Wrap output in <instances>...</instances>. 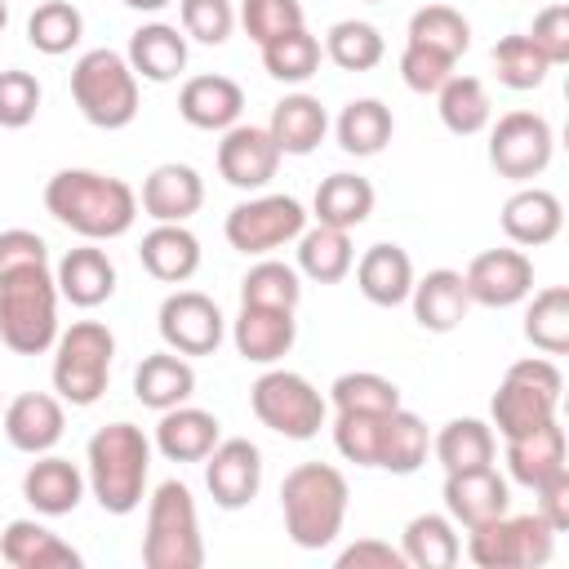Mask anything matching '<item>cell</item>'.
<instances>
[{"label":"cell","mask_w":569,"mask_h":569,"mask_svg":"<svg viewBox=\"0 0 569 569\" xmlns=\"http://www.w3.org/2000/svg\"><path fill=\"white\" fill-rule=\"evenodd\" d=\"M44 209L84 240H116L138 218V191L98 169H58L44 182Z\"/></svg>","instance_id":"6da1fadb"},{"label":"cell","mask_w":569,"mask_h":569,"mask_svg":"<svg viewBox=\"0 0 569 569\" xmlns=\"http://www.w3.org/2000/svg\"><path fill=\"white\" fill-rule=\"evenodd\" d=\"M151 440L133 422H107L84 445V485L107 516H129L147 498Z\"/></svg>","instance_id":"7a4b0ae2"},{"label":"cell","mask_w":569,"mask_h":569,"mask_svg":"<svg viewBox=\"0 0 569 569\" xmlns=\"http://www.w3.org/2000/svg\"><path fill=\"white\" fill-rule=\"evenodd\" d=\"M347 476L329 462H298L284 480H280V516H284V533L302 547V551H320L342 533L347 520Z\"/></svg>","instance_id":"3957f363"},{"label":"cell","mask_w":569,"mask_h":569,"mask_svg":"<svg viewBox=\"0 0 569 569\" xmlns=\"http://www.w3.org/2000/svg\"><path fill=\"white\" fill-rule=\"evenodd\" d=\"M0 342L18 356H44L58 342V284L49 262L0 271Z\"/></svg>","instance_id":"277c9868"},{"label":"cell","mask_w":569,"mask_h":569,"mask_svg":"<svg viewBox=\"0 0 569 569\" xmlns=\"http://www.w3.org/2000/svg\"><path fill=\"white\" fill-rule=\"evenodd\" d=\"M142 565L147 569H200L204 565V538H200L196 498H191V489L182 480H164L147 498Z\"/></svg>","instance_id":"5b68a950"},{"label":"cell","mask_w":569,"mask_h":569,"mask_svg":"<svg viewBox=\"0 0 569 569\" xmlns=\"http://www.w3.org/2000/svg\"><path fill=\"white\" fill-rule=\"evenodd\" d=\"M71 98L93 129H124L138 116V76L124 53L89 49L71 67Z\"/></svg>","instance_id":"8992f818"},{"label":"cell","mask_w":569,"mask_h":569,"mask_svg":"<svg viewBox=\"0 0 569 569\" xmlns=\"http://www.w3.org/2000/svg\"><path fill=\"white\" fill-rule=\"evenodd\" d=\"M111 360H116V333L98 320H76L71 329L58 333L53 342V391L62 405L89 409L102 400L111 382Z\"/></svg>","instance_id":"52a82bcc"},{"label":"cell","mask_w":569,"mask_h":569,"mask_svg":"<svg viewBox=\"0 0 569 569\" xmlns=\"http://www.w3.org/2000/svg\"><path fill=\"white\" fill-rule=\"evenodd\" d=\"M249 409L267 431H276L284 440H311V436H320V427L329 418L325 396L293 369H267L249 387Z\"/></svg>","instance_id":"ba28073f"},{"label":"cell","mask_w":569,"mask_h":569,"mask_svg":"<svg viewBox=\"0 0 569 569\" xmlns=\"http://www.w3.org/2000/svg\"><path fill=\"white\" fill-rule=\"evenodd\" d=\"M307 227V209L293 200V196H253V200H240L227 222H222V236L236 253H249V258H262L289 240H298Z\"/></svg>","instance_id":"9c48e42d"},{"label":"cell","mask_w":569,"mask_h":569,"mask_svg":"<svg viewBox=\"0 0 569 569\" xmlns=\"http://www.w3.org/2000/svg\"><path fill=\"white\" fill-rule=\"evenodd\" d=\"M551 151H556V133L538 111H507L489 129V164L511 182L538 178L551 164Z\"/></svg>","instance_id":"30bf717a"},{"label":"cell","mask_w":569,"mask_h":569,"mask_svg":"<svg viewBox=\"0 0 569 569\" xmlns=\"http://www.w3.org/2000/svg\"><path fill=\"white\" fill-rule=\"evenodd\" d=\"M160 338L169 351L178 356H213L227 338V320L218 311V302L200 289H173L160 302Z\"/></svg>","instance_id":"8fae6325"},{"label":"cell","mask_w":569,"mask_h":569,"mask_svg":"<svg viewBox=\"0 0 569 569\" xmlns=\"http://www.w3.org/2000/svg\"><path fill=\"white\" fill-rule=\"evenodd\" d=\"M204 489L222 511L249 507L258 498V489H262V453H258V445L244 440V436L218 440L209 449V458H204Z\"/></svg>","instance_id":"7c38bea8"},{"label":"cell","mask_w":569,"mask_h":569,"mask_svg":"<svg viewBox=\"0 0 569 569\" xmlns=\"http://www.w3.org/2000/svg\"><path fill=\"white\" fill-rule=\"evenodd\" d=\"M462 284L480 307H516L533 293V262L525 249H485L462 271Z\"/></svg>","instance_id":"4fadbf2b"},{"label":"cell","mask_w":569,"mask_h":569,"mask_svg":"<svg viewBox=\"0 0 569 569\" xmlns=\"http://www.w3.org/2000/svg\"><path fill=\"white\" fill-rule=\"evenodd\" d=\"M280 169V147L258 124H231L218 142V173L236 191H262Z\"/></svg>","instance_id":"5bb4252c"},{"label":"cell","mask_w":569,"mask_h":569,"mask_svg":"<svg viewBox=\"0 0 569 569\" xmlns=\"http://www.w3.org/2000/svg\"><path fill=\"white\" fill-rule=\"evenodd\" d=\"M511 507V489L507 480L489 467H471V471H445V516L462 529H476L485 520L507 516Z\"/></svg>","instance_id":"9a60e30c"},{"label":"cell","mask_w":569,"mask_h":569,"mask_svg":"<svg viewBox=\"0 0 569 569\" xmlns=\"http://www.w3.org/2000/svg\"><path fill=\"white\" fill-rule=\"evenodd\" d=\"M0 427H4V440L18 449V453H49L62 431H67V413H62V400L49 396V391H22L4 405L0 413Z\"/></svg>","instance_id":"2e32d148"},{"label":"cell","mask_w":569,"mask_h":569,"mask_svg":"<svg viewBox=\"0 0 569 569\" xmlns=\"http://www.w3.org/2000/svg\"><path fill=\"white\" fill-rule=\"evenodd\" d=\"M240 111H244V89L231 76H191L178 89V116L191 129L227 133L231 124H240Z\"/></svg>","instance_id":"e0dca14e"},{"label":"cell","mask_w":569,"mask_h":569,"mask_svg":"<svg viewBox=\"0 0 569 569\" xmlns=\"http://www.w3.org/2000/svg\"><path fill=\"white\" fill-rule=\"evenodd\" d=\"M53 284L71 307H102L116 293V262L107 258V249H98V240H84L80 249L62 253V262L53 267Z\"/></svg>","instance_id":"ac0fdd59"},{"label":"cell","mask_w":569,"mask_h":569,"mask_svg":"<svg viewBox=\"0 0 569 569\" xmlns=\"http://www.w3.org/2000/svg\"><path fill=\"white\" fill-rule=\"evenodd\" d=\"M138 204L156 222H187L204 204V178L191 164H178V160L156 164L142 178V200Z\"/></svg>","instance_id":"d6986e66"},{"label":"cell","mask_w":569,"mask_h":569,"mask_svg":"<svg viewBox=\"0 0 569 569\" xmlns=\"http://www.w3.org/2000/svg\"><path fill=\"white\" fill-rule=\"evenodd\" d=\"M293 338L298 320L280 307H240V316L231 320V342L249 365H276L280 356H289Z\"/></svg>","instance_id":"ffe728a7"},{"label":"cell","mask_w":569,"mask_h":569,"mask_svg":"<svg viewBox=\"0 0 569 569\" xmlns=\"http://www.w3.org/2000/svg\"><path fill=\"white\" fill-rule=\"evenodd\" d=\"M560 227H565V209H560V196L547 187H520L502 204V231L520 249L551 244L560 236Z\"/></svg>","instance_id":"44dd1931"},{"label":"cell","mask_w":569,"mask_h":569,"mask_svg":"<svg viewBox=\"0 0 569 569\" xmlns=\"http://www.w3.org/2000/svg\"><path fill=\"white\" fill-rule=\"evenodd\" d=\"M409 302H413V320H418L427 333H453V329L467 320V311H471L462 271H449V267H436V271H427L422 280H413Z\"/></svg>","instance_id":"7402d4cb"},{"label":"cell","mask_w":569,"mask_h":569,"mask_svg":"<svg viewBox=\"0 0 569 569\" xmlns=\"http://www.w3.org/2000/svg\"><path fill=\"white\" fill-rule=\"evenodd\" d=\"M565 467H569V445H565V427L556 418L507 440V471L525 489H538L542 480H551Z\"/></svg>","instance_id":"603a6c76"},{"label":"cell","mask_w":569,"mask_h":569,"mask_svg":"<svg viewBox=\"0 0 569 569\" xmlns=\"http://www.w3.org/2000/svg\"><path fill=\"white\" fill-rule=\"evenodd\" d=\"M22 498L40 516H71L84 498V471L71 458L58 453H36V462L22 476Z\"/></svg>","instance_id":"cb8c5ba5"},{"label":"cell","mask_w":569,"mask_h":569,"mask_svg":"<svg viewBox=\"0 0 569 569\" xmlns=\"http://www.w3.org/2000/svg\"><path fill=\"white\" fill-rule=\"evenodd\" d=\"M142 271L160 284H187L200 271V240L182 222H156L138 244Z\"/></svg>","instance_id":"d4e9b609"},{"label":"cell","mask_w":569,"mask_h":569,"mask_svg":"<svg viewBox=\"0 0 569 569\" xmlns=\"http://www.w3.org/2000/svg\"><path fill=\"white\" fill-rule=\"evenodd\" d=\"M0 556L13 569H80V551L40 520H9L0 529Z\"/></svg>","instance_id":"484cf974"},{"label":"cell","mask_w":569,"mask_h":569,"mask_svg":"<svg viewBox=\"0 0 569 569\" xmlns=\"http://www.w3.org/2000/svg\"><path fill=\"white\" fill-rule=\"evenodd\" d=\"M218 427H222V422H218L209 409L173 405V409H164L160 422H156V449H160L169 462H204L209 449L222 440Z\"/></svg>","instance_id":"4316f807"},{"label":"cell","mask_w":569,"mask_h":569,"mask_svg":"<svg viewBox=\"0 0 569 569\" xmlns=\"http://www.w3.org/2000/svg\"><path fill=\"white\" fill-rule=\"evenodd\" d=\"M356 267V284L360 293L373 302V307H400L409 302V289H413V258L400 249V244H369L360 253Z\"/></svg>","instance_id":"83f0119b"},{"label":"cell","mask_w":569,"mask_h":569,"mask_svg":"<svg viewBox=\"0 0 569 569\" xmlns=\"http://www.w3.org/2000/svg\"><path fill=\"white\" fill-rule=\"evenodd\" d=\"M556 405H560V396H551V391H542V387H533V382H525L516 373H502V382H498V391L489 400V413H493L498 436L511 440V436H525V431L551 422Z\"/></svg>","instance_id":"f1b7e54d"},{"label":"cell","mask_w":569,"mask_h":569,"mask_svg":"<svg viewBox=\"0 0 569 569\" xmlns=\"http://www.w3.org/2000/svg\"><path fill=\"white\" fill-rule=\"evenodd\" d=\"M133 76L151 80V84H169L187 71V36L169 22H147L129 36V49H124Z\"/></svg>","instance_id":"f546056e"},{"label":"cell","mask_w":569,"mask_h":569,"mask_svg":"<svg viewBox=\"0 0 569 569\" xmlns=\"http://www.w3.org/2000/svg\"><path fill=\"white\" fill-rule=\"evenodd\" d=\"M191 391H196V369H191L187 356H178L169 347L142 356V365L133 369V396L156 413H164L173 405H187Z\"/></svg>","instance_id":"4dcf8cb0"},{"label":"cell","mask_w":569,"mask_h":569,"mask_svg":"<svg viewBox=\"0 0 569 569\" xmlns=\"http://www.w3.org/2000/svg\"><path fill=\"white\" fill-rule=\"evenodd\" d=\"M267 133L280 147V156H311L325 142V133H329V116H325L320 98H311V93H284L271 107Z\"/></svg>","instance_id":"1f68e13d"},{"label":"cell","mask_w":569,"mask_h":569,"mask_svg":"<svg viewBox=\"0 0 569 569\" xmlns=\"http://www.w3.org/2000/svg\"><path fill=\"white\" fill-rule=\"evenodd\" d=\"M311 213L325 227L351 231L373 213V182L360 173H329V178H320V187L311 196Z\"/></svg>","instance_id":"d6a6232c"},{"label":"cell","mask_w":569,"mask_h":569,"mask_svg":"<svg viewBox=\"0 0 569 569\" xmlns=\"http://www.w3.org/2000/svg\"><path fill=\"white\" fill-rule=\"evenodd\" d=\"M356 262V249H351V236L342 227H302L298 236V276L316 280V284H338Z\"/></svg>","instance_id":"836d02e7"},{"label":"cell","mask_w":569,"mask_h":569,"mask_svg":"<svg viewBox=\"0 0 569 569\" xmlns=\"http://www.w3.org/2000/svg\"><path fill=\"white\" fill-rule=\"evenodd\" d=\"M333 133H338V147L347 156H378L396 133V116L382 98H351L342 107Z\"/></svg>","instance_id":"e575fe53"},{"label":"cell","mask_w":569,"mask_h":569,"mask_svg":"<svg viewBox=\"0 0 569 569\" xmlns=\"http://www.w3.org/2000/svg\"><path fill=\"white\" fill-rule=\"evenodd\" d=\"M431 453L445 471H471V467H489L493 453H498V440H493V427L480 422V418H453L436 431L431 440Z\"/></svg>","instance_id":"d590c367"},{"label":"cell","mask_w":569,"mask_h":569,"mask_svg":"<svg viewBox=\"0 0 569 569\" xmlns=\"http://www.w3.org/2000/svg\"><path fill=\"white\" fill-rule=\"evenodd\" d=\"M436 111H440L445 129L458 133V138H471V133L489 129V120H493L485 80H476V76H458V71L436 89Z\"/></svg>","instance_id":"8d00e7d4"},{"label":"cell","mask_w":569,"mask_h":569,"mask_svg":"<svg viewBox=\"0 0 569 569\" xmlns=\"http://www.w3.org/2000/svg\"><path fill=\"white\" fill-rule=\"evenodd\" d=\"M431 453V431L418 413L409 409H391L382 422V449H378V467L391 476H413Z\"/></svg>","instance_id":"74e56055"},{"label":"cell","mask_w":569,"mask_h":569,"mask_svg":"<svg viewBox=\"0 0 569 569\" xmlns=\"http://www.w3.org/2000/svg\"><path fill=\"white\" fill-rule=\"evenodd\" d=\"M400 551H405V565L413 569H449L458 560V533H453V520L440 516V511H422L405 525L400 533Z\"/></svg>","instance_id":"f35d334b"},{"label":"cell","mask_w":569,"mask_h":569,"mask_svg":"<svg viewBox=\"0 0 569 569\" xmlns=\"http://www.w3.org/2000/svg\"><path fill=\"white\" fill-rule=\"evenodd\" d=\"M525 338L542 356L569 351V289L565 284H547L533 293V302L525 307Z\"/></svg>","instance_id":"ab89813d"},{"label":"cell","mask_w":569,"mask_h":569,"mask_svg":"<svg viewBox=\"0 0 569 569\" xmlns=\"http://www.w3.org/2000/svg\"><path fill=\"white\" fill-rule=\"evenodd\" d=\"M80 36H84V18H80V9H76L71 0H44V4H36L31 18H27V40H31V49L44 53V58L71 53V49L80 44Z\"/></svg>","instance_id":"60d3db41"},{"label":"cell","mask_w":569,"mask_h":569,"mask_svg":"<svg viewBox=\"0 0 569 569\" xmlns=\"http://www.w3.org/2000/svg\"><path fill=\"white\" fill-rule=\"evenodd\" d=\"M405 44H422V49H436V53L458 62L471 49V22L453 4H422L409 18V40Z\"/></svg>","instance_id":"b9f144b4"},{"label":"cell","mask_w":569,"mask_h":569,"mask_svg":"<svg viewBox=\"0 0 569 569\" xmlns=\"http://www.w3.org/2000/svg\"><path fill=\"white\" fill-rule=\"evenodd\" d=\"M320 58H325V49H320V40L307 27H293V31H284V36H276V40L262 44V67L280 84L311 80L320 71Z\"/></svg>","instance_id":"7bdbcfd3"},{"label":"cell","mask_w":569,"mask_h":569,"mask_svg":"<svg viewBox=\"0 0 569 569\" xmlns=\"http://www.w3.org/2000/svg\"><path fill=\"white\" fill-rule=\"evenodd\" d=\"M302 302V280H298V267L289 262H276V258H262L244 271L240 280V307H280V311H298Z\"/></svg>","instance_id":"ee69618b"},{"label":"cell","mask_w":569,"mask_h":569,"mask_svg":"<svg viewBox=\"0 0 569 569\" xmlns=\"http://www.w3.org/2000/svg\"><path fill=\"white\" fill-rule=\"evenodd\" d=\"M329 400L338 413H391L400 409V387L373 369H351L333 378Z\"/></svg>","instance_id":"f6af8a7d"},{"label":"cell","mask_w":569,"mask_h":569,"mask_svg":"<svg viewBox=\"0 0 569 569\" xmlns=\"http://www.w3.org/2000/svg\"><path fill=\"white\" fill-rule=\"evenodd\" d=\"M382 53H387V44L373 22L347 18V22H333L325 36V58L342 71H373L382 62Z\"/></svg>","instance_id":"bcb514c9"},{"label":"cell","mask_w":569,"mask_h":569,"mask_svg":"<svg viewBox=\"0 0 569 569\" xmlns=\"http://www.w3.org/2000/svg\"><path fill=\"white\" fill-rule=\"evenodd\" d=\"M493 71H498V80L507 84V89H538L542 80H547V71H551V62L533 49V40L525 36V31H516V36H502L498 44H493Z\"/></svg>","instance_id":"7dc6e473"},{"label":"cell","mask_w":569,"mask_h":569,"mask_svg":"<svg viewBox=\"0 0 569 569\" xmlns=\"http://www.w3.org/2000/svg\"><path fill=\"white\" fill-rule=\"evenodd\" d=\"M387 413H338L333 418V449L356 467H378Z\"/></svg>","instance_id":"c3c4849f"},{"label":"cell","mask_w":569,"mask_h":569,"mask_svg":"<svg viewBox=\"0 0 569 569\" xmlns=\"http://www.w3.org/2000/svg\"><path fill=\"white\" fill-rule=\"evenodd\" d=\"M236 22L244 27V36L262 49L267 40L302 27V0H240Z\"/></svg>","instance_id":"681fc988"},{"label":"cell","mask_w":569,"mask_h":569,"mask_svg":"<svg viewBox=\"0 0 569 569\" xmlns=\"http://www.w3.org/2000/svg\"><path fill=\"white\" fill-rule=\"evenodd\" d=\"M182 36L200 44H227L236 27V4L231 0H178Z\"/></svg>","instance_id":"f907efd6"},{"label":"cell","mask_w":569,"mask_h":569,"mask_svg":"<svg viewBox=\"0 0 569 569\" xmlns=\"http://www.w3.org/2000/svg\"><path fill=\"white\" fill-rule=\"evenodd\" d=\"M40 111V80L31 71H0V129H27Z\"/></svg>","instance_id":"816d5d0a"},{"label":"cell","mask_w":569,"mask_h":569,"mask_svg":"<svg viewBox=\"0 0 569 569\" xmlns=\"http://www.w3.org/2000/svg\"><path fill=\"white\" fill-rule=\"evenodd\" d=\"M511 520V547H516V569H538L556 551V529L529 511V516H507Z\"/></svg>","instance_id":"f5cc1de1"},{"label":"cell","mask_w":569,"mask_h":569,"mask_svg":"<svg viewBox=\"0 0 569 569\" xmlns=\"http://www.w3.org/2000/svg\"><path fill=\"white\" fill-rule=\"evenodd\" d=\"M467 556L480 565V569H516V547H511V520L498 516V520H485L476 529H467Z\"/></svg>","instance_id":"db71d44e"},{"label":"cell","mask_w":569,"mask_h":569,"mask_svg":"<svg viewBox=\"0 0 569 569\" xmlns=\"http://www.w3.org/2000/svg\"><path fill=\"white\" fill-rule=\"evenodd\" d=\"M453 58L436 53V49H422V44H405L400 53V80L413 89V93H436L449 76H453Z\"/></svg>","instance_id":"11a10c76"},{"label":"cell","mask_w":569,"mask_h":569,"mask_svg":"<svg viewBox=\"0 0 569 569\" xmlns=\"http://www.w3.org/2000/svg\"><path fill=\"white\" fill-rule=\"evenodd\" d=\"M525 36L533 40V49H538L551 67L569 62V4H547V9L533 18V27H529Z\"/></svg>","instance_id":"9f6ffc18"},{"label":"cell","mask_w":569,"mask_h":569,"mask_svg":"<svg viewBox=\"0 0 569 569\" xmlns=\"http://www.w3.org/2000/svg\"><path fill=\"white\" fill-rule=\"evenodd\" d=\"M338 569H405V551L382 538H360L338 551Z\"/></svg>","instance_id":"6f0895ef"},{"label":"cell","mask_w":569,"mask_h":569,"mask_svg":"<svg viewBox=\"0 0 569 569\" xmlns=\"http://www.w3.org/2000/svg\"><path fill=\"white\" fill-rule=\"evenodd\" d=\"M49 262V244L27 231V227H9L0 231V271H13V267H40Z\"/></svg>","instance_id":"680465c9"},{"label":"cell","mask_w":569,"mask_h":569,"mask_svg":"<svg viewBox=\"0 0 569 569\" xmlns=\"http://www.w3.org/2000/svg\"><path fill=\"white\" fill-rule=\"evenodd\" d=\"M533 493H538V516H542L556 533H565V529H569V467L556 471L551 480H542Z\"/></svg>","instance_id":"91938a15"},{"label":"cell","mask_w":569,"mask_h":569,"mask_svg":"<svg viewBox=\"0 0 569 569\" xmlns=\"http://www.w3.org/2000/svg\"><path fill=\"white\" fill-rule=\"evenodd\" d=\"M507 373H516V378H525V382H533V387H542V391H551V396H560V387H565L560 369H556L551 360H542V356H525V360H516Z\"/></svg>","instance_id":"94428289"},{"label":"cell","mask_w":569,"mask_h":569,"mask_svg":"<svg viewBox=\"0 0 569 569\" xmlns=\"http://www.w3.org/2000/svg\"><path fill=\"white\" fill-rule=\"evenodd\" d=\"M124 4H129V9H138V13H160L169 0H124Z\"/></svg>","instance_id":"6125c7cd"},{"label":"cell","mask_w":569,"mask_h":569,"mask_svg":"<svg viewBox=\"0 0 569 569\" xmlns=\"http://www.w3.org/2000/svg\"><path fill=\"white\" fill-rule=\"evenodd\" d=\"M9 27V0H0V31Z\"/></svg>","instance_id":"be15d7a7"},{"label":"cell","mask_w":569,"mask_h":569,"mask_svg":"<svg viewBox=\"0 0 569 569\" xmlns=\"http://www.w3.org/2000/svg\"><path fill=\"white\" fill-rule=\"evenodd\" d=\"M369 4H378V0H369Z\"/></svg>","instance_id":"e7e4bbea"}]
</instances>
